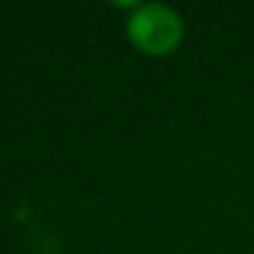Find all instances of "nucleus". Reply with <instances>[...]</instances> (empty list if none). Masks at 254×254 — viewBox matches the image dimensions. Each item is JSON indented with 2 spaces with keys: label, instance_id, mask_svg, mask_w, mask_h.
Segmentation results:
<instances>
[{
  "label": "nucleus",
  "instance_id": "obj_1",
  "mask_svg": "<svg viewBox=\"0 0 254 254\" xmlns=\"http://www.w3.org/2000/svg\"><path fill=\"white\" fill-rule=\"evenodd\" d=\"M126 39L131 50L145 58H167L181 50L186 39V22L170 3H137L126 14Z\"/></svg>",
  "mask_w": 254,
  "mask_h": 254
}]
</instances>
